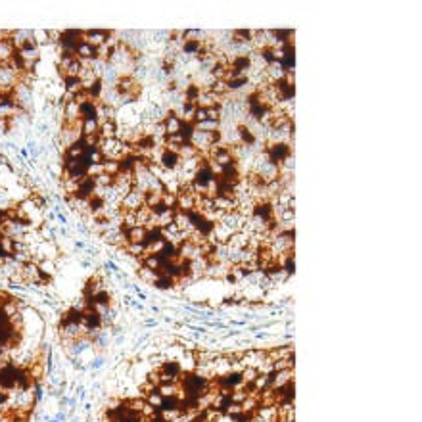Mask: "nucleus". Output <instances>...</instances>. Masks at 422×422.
I'll list each match as a JSON object with an SVG mask.
<instances>
[{"label":"nucleus","instance_id":"obj_1","mask_svg":"<svg viewBox=\"0 0 422 422\" xmlns=\"http://www.w3.org/2000/svg\"><path fill=\"white\" fill-rule=\"evenodd\" d=\"M8 39H10V42H12V46L16 48V52L18 50H21L23 46H33V44H37V41H35V31H29V29H16V31H10L8 33ZM39 46V44H37Z\"/></svg>","mask_w":422,"mask_h":422},{"label":"nucleus","instance_id":"obj_2","mask_svg":"<svg viewBox=\"0 0 422 422\" xmlns=\"http://www.w3.org/2000/svg\"><path fill=\"white\" fill-rule=\"evenodd\" d=\"M12 98H14V102L20 106L23 111H29L33 107V88L29 84H25V83H18L14 86Z\"/></svg>","mask_w":422,"mask_h":422},{"label":"nucleus","instance_id":"obj_3","mask_svg":"<svg viewBox=\"0 0 422 422\" xmlns=\"http://www.w3.org/2000/svg\"><path fill=\"white\" fill-rule=\"evenodd\" d=\"M140 208H144V192H140L138 188L132 186L131 192L121 200L119 211H132V213H136Z\"/></svg>","mask_w":422,"mask_h":422},{"label":"nucleus","instance_id":"obj_4","mask_svg":"<svg viewBox=\"0 0 422 422\" xmlns=\"http://www.w3.org/2000/svg\"><path fill=\"white\" fill-rule=\"evenodd\" d=\"M265 152H267V156H269V159H271L273 163L280 165L290 154H294V148L288 146V144H269V146L265 148Z\"/></svg>","mask_w":422,"mask_h":422},{"label":"nucleus","instance_id":"obj_5","mask_svg":"<svg viewBox=\"0 0 422 422\" xmlns=\"http://www.w3.org/2000/svg\"><path fill=\"white\" fill-rule=\"evenodd\" d=\"M111 31H106V29H88V31H83V42H88L92 48H100L107 41Z\"/></svg>","mask_w":422,"mask_h":422},{"label":"nucleus","instance_id":"obj_6","mask_svg":"<svg viewBox=\"0 0 422 422\" xmlns=\"http://www.w3.org/2000/svg\"><path fill=\"white\" fill-rule=\"evenodd\" d=\"M286 75V69L282 65V62H271L267 67H265V79H267V84H274V83H280Z\"/></svg>","mask_w":422,"mask_h":422},{"label":"nucleus","instance_id":"obj_7","mask_svg":"<svg viewBox=\"0 0 422 422\" xmlns=\"http://www.w3.org/2000/svg\"><path fill=\"white\" fill-rule=\"evenodd\" d=\"M62 115H63V123H65V125H75V123H79L81 121L79 104H77L75 100L63 104V113H62Z\"/></svg>","mask_w":422,"mask_h":422},{"label":"nucleus","instance_id":"obj_8","mask_svg":"<svg viewBox=\"0 0 422 422\" xmlns=\"http://www.w3.org/2000/svg\"><path fill=\"white\" fill-rule=\"evenodd\" d=\"M158 163L163 167V169H167V171H175L177 169V165L181 163V158L177 156V154H173V152H169V150H161V156H159Z\"/></svg>","mask_w":422,"mask_h":422},{"label":"nucleus","instance_id":"obj_9","mask_svg":"<svg viewBox=\"0 0 422 422\" xmlns=\"http://www.w3.org/2000/svg\"><path fill=\"white\" fill-rule=\"evenodd\" d=\"M163 127H165L167 136H169V134H177V132H181V129H183V121H181L173 111H169L167 117L163 119Z\"/></svg>","mask_w":422,"mask_h":422},{"label":"nucleus","instance_id":"obj_10","mask_svg":"<svg viewBox=\"0 0 422 422\" xmlns=\"http://www.w3.org/2000/svg\"><path fill=\"white\" fill-rule=\"evenodd\" d=\"M86 154H88V150L84 148V144H83V142H75V144H71V146H67V148H65V152H63V158L86 159Z\"/></svg>","mask_w":422,"mask_h":422},{"label":"nucleus","instance_id":"obj_11","mask_svg":"<svg viewBox=\"0 0 422 422\" xmlns=\"http://www.w3.org/2000/svg\"><path fill=\"white\" fill-rule=\"evenodd\" d=\"M100 131V123L96 117H88V119H81V134L83 136H94Z\"/></svg>","mask_w":422,"mask_h":422},{"label":"nucleus","instance_id":"obj_12","mask_svg":"<svg viewBox=\"0 0 422 422\" xmlns=\"http://www.w3.org/2000/svg\"><path fill=\"white\" fill-rule=\"evenodd\" d=\"M75 58L77 60H96V48H92L88 42L81 41L75 48Z\"/></svg>","mask_w":422,"mask_h":422},{"label":"nucleus","instance_id":"obj_13","mask_svg":"<svg viewBox=\"0 0 422 422\" xmlns=\"http://www.w3.org/2000/svg\"><path fill=\"white\" fill-rule=\"evenodd\" d=\"M117 121H104L100 123V131H98V136L100 138H115L117 136Z\"/></svg>","mask_w":422,"mask_h":422},{"label":"nucleus","instance_id":"obj_14","mask_svg":"<svg viewBox=\"0 0 422 422\" xmlns=\"http://www.w3.org/2000/svg\"><path fill=\"white\" fill-rule=\"evenodd\" d=\"M96 104H98V102H94V100H86V102H83V104H79V109H81V119H88V117H96Z\"/></svg>","mask_w":422,"mask_h":422},{"label":"nucleus","instance_id":"obj_15","mask_svg":"<svg viewBox=\"0 0 422 422\" xmlns=\"http://www.w3.org/2000/svg\"><path fill=\"white\" fill-rule=\"evenodd\" d=\"M194 129L204 132H217L221 131V121H211V119H206L202 123H194Z\"/></svg>","mask_w":422,"mask_h":422},{"label":"nucleus","instance_id":"obj_16","mask_svg":"<svg viewBox=\"0 0 422 422\" xmlns=\"http://www.w3.org/2000/svg\"><path fill=\"white\" fill-rule=\"evenodd\" d=\"M81 71H83V65H81L79 60L75 58V60H73V63L67 67V71L63 73V77H62V79H79Z\"/></svg>","mask_w":422,"mask_h":422},{"label":"nucleus","instance_id":"obj_17","mask_svg":"<svg viewBox=\"0 0 422 422\" xmlns=\"http://www.w3.org/2000/svg\"><path fill=\"white\" fill-rule=\"evenodd\" d=\"M102 167H104V173H107L109 177H115V175L121 171V163L115 161V159H104V161H102Z\"/></svg>","mask_w":422,"mask_h":422},{"label":"nucleus","instance_id":"obj_18","mask_svg":"<svg viewBox=\"0 0 422 422\" xmlns=\"http://www.w3.org/2000/svg\"><path fill=\"white\" fill-rule=\"evenodd\" d=\"M294 169H295V158H294V154H290L288 158L278 165L280 175H294Z\"/></svg>","mask_w":422,"mask_h":422},{"label":"nucleus","instance_id":"obj_19","mask_svg":"<svg viewBox=\"0 0 422 422\" xmlns=\"http://www.w3.org/2000/svg\"><path fill=\"white\" fill-rule=\"evenodd\" d=\"M62 58L58 60V71H60V75L63 77V73L67 71V67L73 63V60H75V56L73 54H60Z\"/></svg>","mask_w":422,"mask_h":422},{"label":"nucleus","instance_id":"obj_20","mask_svg":"<svg viewBox=\"0 0 422 422\" xmlns=\"http://www.w3.org/2000/svg\"><path fill=\"white\" fill-rule=\"evenodd\" d=\"M161 208H165V210H177V194L163 192L161 194Z\"/></svg>","mask_w":422,"mask_h":422},{"label":"nucleus","instance_id":"obj_21","mask_svg":"<svg viewBox=\"0 0 422 422\" xmlns=\"http://www.w3.org/2000/svg\"><path fill=\"white\" fill-rule=\"evenodd\" d=\"M181 159H190V158H196L198 156V150L190 144V142H186V144H183L181 148H179V154H177Z\"/></svg>","mask_w":422,"mask_h":422},{"label":"nucleus","instance_id":"obj_22","mask_svg":"<svg viewBox=\"0 0 422 422\" xmlns=\"http://www.w3.org/2000/svg\"><path fill=\"white\" fill-rule=\"evenodd\" d=\"M63 86H65V92H69V94H73V96H77L81 90H83L79 79H63Z\"/></svg>","mask_w":422,"mask_h":422},{"label":"nucleus","instance_id":"obj_23","mask_svg":"<svg viewBox=\"0 0 422 422\" xmlns=\"http://www.w3.org/2000/svg\"><path fill=\"white\" fill-rule=\"evenodd\" d=\"M206 111H208V119H211V121H221V117H223V109H221V106H211V107H206Z\"/></svg>","mask_w":422,"mask_h":422},{"label":"nucleus","instance_id":"obj_24","mask_svg":"<svg viewBox=\"0 0 422 422\" xmlns=\"http://www.w3.org/2000/svg\"><path fill=\"white\" fill-rule=\"evenodd\" d=\"M92 181H94V185H96V186H104V188H106V186L113 185V177H109L107 173H100V175H98V177H94Z\"/></svg>","mask_w":422,"mask_h":422},{"label":"nucleus","instance_id":"obj_25","mask_svg":"<svg viewBox=\"0 0 422 422\" xmlns=\"http://www.w3.org/2000/svg\"><path fill=\"white\" fill-rule=\"evenodd\" d=\"M100 173H104L102 163H88V167H86V177L94 179V177H98Z\"/></svg>","mask_w":422,"mask_h":422},{"label":"nucleus","instance_id":"obj_26","mask_svg":"<svg viewBox=\"0 0 422 422\" xmlns=\"http://www.w3.org/2000/svg\"><path fill=\"white\" fill-rule=\"evenodd\" d=\"M86 159H88V163H102V161H104V156H102V152L96 148V150H88Z\"/></svg>","mask_w":422,"mask_h":422},{"label":"nucleus","instance_id":"obj_27","mask_svg":"<svg viewBox=\"0 0 422 422\" xmlns=\"http://www.w3.org/2000/svg\"><path fill=\"white\" fill-rule=\"evenodd\" d=\"M62 35H63V31H60V29H48V42L58 44L62 41Z\"/></svg>","mask_w":422,"mask_h":422},{"label":"nucleus","instance_id":"obj_28","mask_svg":"<svg viewBox=\"0 0 422 422\" xmlns=\"http://www.w3.org/2000/svg\"><path fill=\"white\" fill-rule=\"evenodd\" d=\"M208 119V111L206 107H196V115H194V123H202Z\"/></svg>","mask_w":422,"mask_h":422},{"label":"nucleus","instance_id":"obj_29","mask_svg":"<svg viewBox=\"0 0 422 422\" xmlns=\"http://www.w3.org/2000/svg\"><path fill=\"white\" fill-rule=\"evenodd\" d=\"M102 365H104V357H98V359H94V361H92V365H90V367L96 370V369H100Z\"/></svg>","mask_w":422,"mask_h":422},{"label":"nucleus","instance_id":"obj_30","mask_svg":"<svg viewBox=\"0 0 422 422\" xmlns=\"http://www.w3.org/2000/svg\"><path fill=\"white\" fill-rule=\"evenodd\" d=\"M48 131H50L48 123H44V121H42V123H39V132H41V134H48Z\"/></svg>","mask_w":422,"mask_h":422},{"label":"nucleus","instance_id":"obj_31","mask_svg":"<svg viewBox=\"0 0 422 422\" xmlns=\"http://www.w3.org/2000/svg\"><path fill=\"white\" fill-rule=\"evenodd\" d=\"M104 267H106V269H107V273H115V271H117V265H115V263H111V261H106Z\"/></svg>","mask_w":422,"mask_h":422},{"label":"nucleus","instance_id":"obj_32","mask_svg":"<svg viewBox=\"0 0 422 422\" xmlns=\"http://www.w3.org/2000/svg\"><path fill=\"white\" fill-rule=\"evenodd\" d=\"M6 219H8V211L0 210V229H2V225L6 223Z\"/></svg>","mask_w":422,"mask_h":422},{"label":"nucleus","instance_id":"obj_33","mask_svg":"<svg viewBox=\"0 0 422 422\" xmlns=\"http://www.w3.org/2000/svg\"><path fill=\"white\" fill-rule=\"evenodd\" d=\"M48 422H58V421H56V419H54V421H48Z\"/></svg>","mask_w":422,"mask_h":422}]
</instances>
